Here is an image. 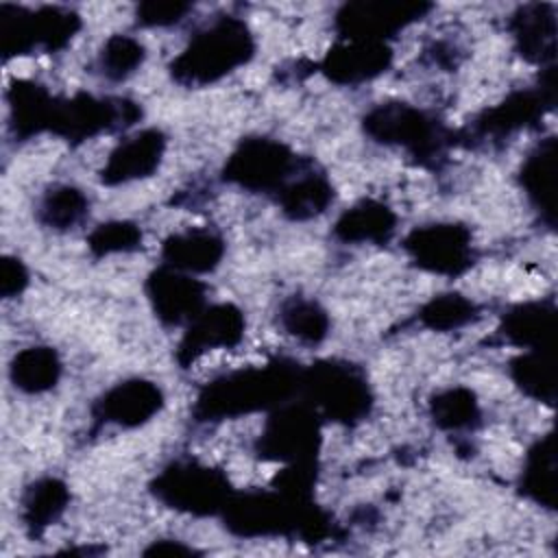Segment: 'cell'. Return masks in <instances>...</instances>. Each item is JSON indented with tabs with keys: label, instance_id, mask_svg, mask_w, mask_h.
<instances>
[{
	"label": "cell",
	"instance_id": "cell-1",
	"mask_svg": "<svg viewBox=\"0 0 558 558\" xmlns=\"http://www.w3.org/2000/svg\"><path fill=\"white\" fill-rule=\"evenodd\" d=\"M301 386V375L292 364L272 362L259 368H246L214 379L198 397L196 414L201 418L238 416L253 410L281 403L294 388Z\"/></svg>",
	"mask_w": 558,
	"mask_h": 558
},
{
	"label": "cell",
	"instance_id": "cell-2",
	"mask_svg": "<svg viewBox=\"0 0 558 558\" xmlns=\"http://www.w3.org/2000/svg\"><path fill=\"white\" fill-rule=\"evenodd\" d=\"M248 26L238 17H218L198 31L172 61V76L187 87H203L231 74L253 57Z\"/></svg>",
	"mask_w": 558,
	"mask_h": 558
},
{
	"label": "cell",
	"instance_id": "cell-3",
	"mask_svg": "<svg viewBox=\"0 0 558 558\" xmlns=\"http://www.w3.org/2000/svg\"><path fill=\"white\" fill-rule=\"evenodd\" d=\"M78 15L61 7L24 9L13 4L0 7V39L4 57H20L33 50H59L78 31Z\"/></svg>",
	"mask_w": 558,
	"mask_h": 558
},
{
	"label": "cell",
	"instance_id": "cell-4",
	"mask_svg": "<svg viewBox=\"0 0 558 558\" xmlns=\"http://www.w3.org/2000/svg\"><path fill=\"white\" fill-rule=\"evenodd\" d=\"M314 412L338 421L353 423L366 416L371 390L362 371L347 362H320L301 375Z\"/></svg>",
	"mask_w": 558,
	"mask_h": 558
},
{
	"label": "cell",
	"instance_id": "cell-5",
	"mask_svg": "<svg viewBox=\"0 0 558 558\" xmlns=\"http://www.w3.org/2000/svg\"><path fill=\"white\" fill-rule=\"evenodd\" d=\"M155 495L170 508L192 514L225 510L231 499L227 477L196 462H174L161 471L155 480Z\"/></svg>",
	"mask_w": 558,
	"mask_h": 558
},
{
	"label": "cell",
	"instance_id": "cell-6",
	"mask_svg": "<svg viewBox=\"0 0 558 558\" xmlns=\"http://www.w3.org/2000/svg\"><path fill=\"white\" fill-rule=\"evenodd\" d=\"M296 163L292 150L268 137L244 140L225 166V179L251 192H279Z\"/></svg>",
	"mask_w": 558,
	"mask_h": 558
},
{
	"label": "cell",
	"instance_id": "cell-7",
	"mask_svg": "<svg viewBox=\"0 0 558 558\" xmlns=\"http://www.w3.org/2000/svg\"><path fill=\"white\" fill-rule=\"evenodd\" d=\"M403 246L416 266L436 275L456 277L473 264L471 233L462 225L436 222L418 227L408 233Z\"/></svg>",
	"mask_w": 558,
	"mask_h": 558
},
{
	"label": "cell",
	"instance_id": "cell-8",
	"mask_svg": "<svg viewBox=\"0 0 558 558\" xmlns=\"http://www.w3.org/2000/svg\"><path fill=\"white\" fill-rule=\"evenodd\" d=\"M364 131L377 142L403 146L418 157L434 153L442 142L436 122L403 102H388L368 111L364 118Z\"/></svg>",
	"mask_w": 558,
	"mask_h": 558
},
{
	"label": "cell",
	"instance_id": "cell-9",
	"mask_svg": "<svg viewBox=\"0 0 558 558\" xmlns=\"http://www.w3.org/2000/svg\"><path fill=\"white\" fill-rule=\"evenodd\" d=\"M316 412L307 408H283L268 418L259 438V453L270 460L301 464L312 462L318 449Z\"/></svg>",
	"mask_w": 558,
	"mask_h": 558
},
{
	"label": "cell",
	"instance_id": "cell-10",
	"mask_svg": "<svg viewBox=\"0 0 558 558\" xmlns=\"http://www.w3.org/2000/svg\"><path fill=\"white\" fill-rule=\"evenodd\" d=\"M429 7L416 2H353L338 13V31L344 39L386 41L388 35L418 20Z\"/></svg>",
	"mask_w": 558,
	"mask_h": 558
},
{
	"label": "cell",
	"instance_id": "cell-11",
	"mask_svg": "<svg viewBox=\"0 0 558 558\" xmlns=\"http://www.w3.org/2000/svg\"><path fill=\"white\" fill-rule=\"evenodd\" d=\"M146 292L155 314L168 325L190 323L205 310V286L172 266H161L150 272Z\"/></svg>",
	"mask_w": 558,
	"mask_h": 558
},
{
	"label": "cell",
	"instance_id": "cell-12",
	"mask_svg": "<svg viewBox=\"0 0 558 558\" xmlns=\"http://www.w3.org/2000/svg\"><path fill=\"white\" fill-rule=\"evenodd\" d=\"M244 316L231 303L205 307L187 323V331L179 344V362L183 366L198 360L205 351L218 347H233L242 340Z\"/></svg>",
	"mask_w": 558,
	"mask_h": 558
},
{
	"label": "cell",
	"instance_id": "cell-13",
	"mask_svg": "<svg viewBox=\"0 0 558 558\" xmlns=\"http://www.w3.org/2000/svg\"><path fill=\"white\" fill-rule=\"evenodd\" d=\"M163 395L157 384L146 379H129L107 390L96 401V418L120 427H137L159 412Z\"/></svg>",
	"mask_w": 558,
	"mask_h": 558
},
{
	"label": "cell",
	"instance_id": "cell-14",
	"mask_svg": "<svg viewBox=\"0 0 558 558\" xmlns=\"http://www.w3.org/2000/svg\"><path fill=\"white\" fill-rule=\"evenodd\" d=\"M163 150H166V137L161 131L157 129L140 131L126 137L124 142H120L111 150L107 163L102 166L100 179L109 185H116V183L150 177L159 168Z\"/></svg>",
	"mask_w": 558,
	"mask_h": 558
},
{
	"label": "cell",
	"instance_id": "cell-15",
	"mask_svg": "<svg viewBox=\"0 0 558 558\" xmlns=\"http://www.w3.org/2000/svg\"><path fill=\"white\" fill-rule=\"evenodd\" d=\"M390 57L392 52L386 41L347 39L329 50L323 61V70L340 85H357L386 72Z\"/></svg>",
	"mask_w": 558,
	"mask_h": 558
},
{
	"label": "cell",
	"instance_id": "cell-16",
	"mask_svg": "<svg viewBox=\"0 0 558 558\" xmlns=\"http://www.w3.org/2000/svg\"><path fill=\"white\" fill-rule=\"evenodd\" d=\"M225 253V244L220 235L209 229H190L185 233H172L163 246L161 255L166 266L192 272H209L214 270Z\"/></svg>",
	"mask_w": 558,
	"mask_h": 558
},
{
	"label": "cell",
	"instance_id": "cell-17",
	"mask_svg": "<svg viewBox=\"0 0 558 558\" xmlns=\"http://www.w3.org/2000/svg\"><path fill=\"white\" fill-rule=\"evenodd\" d=\"M512 33L521 54L530 61L545 63L554 57L556 17L554 4H525L512 15Z\"/></svg>",
	"mask_w": 558,
	"mask_h": 558
},
{
	"label": "cell",
	"instance_id": "cell-18",
	"mask_svg": "<svg viewBox=\"0 0 558 558\" xmlns=\"http://www.w3.org/2000/svg\"><path fill=\"white\" fill-rule=\"evenodd\" d=\"M504 333L527 351H554L556 312L543 303L519 305L506 316Z\"/></svg>",
	"mask_w": 558,
	"mask_h": 558
},
{
	"label": "cell",
	"instance_id": "cell-19",
	"mask_svg": "<svg viewBox=\"0 0 558 558\" xmlns=\"http://www.w3.org/2000/svg\"><path fill=\"white\" fill-rule=\"evenodd\" d=\"M397 218L395 214L377 201H362L347 209L333 231L342 242H373L381 244L388 242L395 233Z\"/></svg>",
	"mask_w": 558,
	"mask_h": 558
},
{
	"label": "cell",
	"instance_id": "cell-20",
	"mask_svg": "<svg viewBox=\"0 0 558 558\" xmlns=\"http://www.w3.org/2000/svg\"><path fill=\"white\" fill-rule=\"evenodd\" d=\"M54 98L37 83L17 81L9 92L11 126L15 135L31 137L44 129H50Z\"/></svg>",
	"mask_w": 558,
	"mask_h": 558
},
{
	"label": "cell",
	"instance_id": "cell-21",
	"mask_svg": "<svg viewBox=\"0 0 558 558\" xmlns=\"http://www.w3.org/2000/svg\"><path fill=\"white\" fill-rule=\"evenodd\" d=\"M61 375V362L50 347H28L13 355L9 377L15 388L28 395L46 392L54 388Z\"/></svg>",
	"mask_w": 558,
	"mask_h": 558
},
{
	"label": "cell",
	"instance_id": "cell-22",
	"mask_svg": "<svg viewBox=\"0 0 558 558\" xmlns=\"http://www.w3.org/2000/svg\"><path fill=\"white\" fill-rule=\"evenodd\" d=\"M521 183L532 203L551 218L556 198V142L551 137L527 155L521 170Z\"/></svg>",
	"mask_w": 558,
	"mask_h": 558
},
{
	"label": "cell",
	"instance_id": "cell-23",
	"mask_svg": "<svg viewBox=\"0 0 558 558\" xmlns=\"http://www.w3.org/2000/svg\"><path fill=\"white\" fill-rule=\"evenodd\" d=\"M70 501L68 486L57 477H41L26 488L22 499V519L31 534L44 532L52 525Z\"/></svg>",
	"mask_w": 558,
	"mask_h": 558
},
{
	"label": "cell",
	"instance_id": "cell-24",
	"mask_svg": "<svg viewBox=\"0 0 558 558\" xmlns=\"http://www.w3.org/2000/svg\"><path fill=\"white\" fill-rule=\"evenodd\" d=\"M277 194L281 209L294 220L314 218L323 214L333 201V190L329 181L314 172H305L303 177L286 183Z\"/></svg>",
	"mask_w": 558,
	"mask_h": 558
},
{
	"label": "cell",
	"instance_id": "cell-25",
	"mask_svg": "<svg viewBox=\"0 0 558 558\" xmlns=\"http://www.w3.org/2000/svg\"><path fill=\"white\" fill-rule=\"evenodd\" d=\"M523 493L532 497L536 504L554 506L556 497V456H554V438L547 436L538 440L530 453L523 469Z\"/></svg>",
	"mask_w": 558,
	"mask_h": 558
},
{
	"label": "cell",
	"instance_id": "cell-26",
	"mask_svg": "<svg viewBox=\"0 0 558 558\" xmlns=\"http://www.w3.org/2000/svg\"><path fill=\"white\" fill-rule=\"evenodd\" d=\"M279 320L290 336L307 344H318L329 331L327 312L316 301L303 296H292L286 301L281 305Z\"/></svg>",
	"mask_w": 558,
	"mask_h": 558
},
{
	"label": "cell",
	"instance_id": "cell-27",
	"mask_svg": "<svg viewBox=\"0 0 558 558\" xmlns=\"http://www.w3.org/2000/svg\"><path fill=\"white\" fill-rule=\"evenodd\" d=\"M545 100V96L541 94H532V92H523V94H514L508 100H504L501 105H497L495 109L486 111V116L477 122L482 133H493V135H508L510 131H517L521 126H525L530 120H534L541 113V102Z\"/></svg>",
	"mask_w": 558,
	"mask_h": 558
},
{
	"label": "cell",
	"instance_id": "cell-28",
	"mask_svg": "<svg viewBox=\"0 0 558 558\" xmlns=\"http://www.w3.org/2000/svg\"><path fill=\"white\" fill-rule=\"evenodd\" d=\"M87 209L89 203L81 190L70 185H57L41 198L37 216L41 225L65 231L78 225L85 218Z\"/></svg>",
	"mask_w": 558,
	"mask_h": 558
},
{
	"label": "cell",
	"instance_id": "cell-29",
	"mask_svg": "<svg viewBox=\"0 0 558 558\" xmlns=\"http://www.w3.org/2000/svg\"><path fill=\"white\" fill-rule=\"evenodd\" d=\"M512 377L521 390L541 401H554V360L551 351H527L512 362Z\"/></svg>",
	"mask_w": 558,
	"mask_h": 558
},
{
	"label": "cell",
	"instance_id": "cell-30",
	"mask_svg": "<svg viewBox=\"0 0 558 558\" xmlns=\"http://www.w3.org/2000/svg\"><path fill=\"white\" fill-rule=\"evenodd\" d=\"M432 416L438 427L458 432V429H469L477 423L480 408L471 390L449 388L438 392L432 399Z\"/></svg>",
	"mask_w": 558,
	"mask_h": 558
},
{
	"label": "cell",
	"instance_id": "cell-31",
	"mask_svg": "<svg viewBox=\"0 0 558 558\" xmlns=\"http://www.w3.org/2000/svg\"><path fill=\"white\" fill-rule=\"evenodd\" d=\"M144 61V46L129 35H111L98 57L100 70L111 81H124Z\"/></svg>",
	"mask_w": 558,
	"mask_h": 558
},
{
	"label": "cell",
	"instance_id": "cell-32",
	"mask_svg": "<svg viewBox=\"0 0 558 558\" xmlns=\"http://www.w3.org/2000/svg\"><path fill=\"white\" fill-rule=\"evenodd\" d=\"M421 320L425 327L436 331H451L458 329L475 318L473 301L464 299L462 294H440L434 296L423 310Z\"/></svg>",
	"mask_w": 558,
	"mask_h": 558
},
{
	"label": "cell",
	"instance_id": "cell-33",
	"mask_svg": "<svg viewBox=\"0 0 558 558\" xmlns=\"http://www.w3.org/2000/svg\"><path fill=\"white\" fill-rule=\"evenodd\" d=\"M142 242V231L126 220H113L96 227L89 233V248L96 255H111V253H126L137 248Z\"/></svg>",
	"mask_w": 558,
	"mask_h": 558
},
{
	"label": "cell",
	"instance_id": "cell-34",
	"mask_svg": "<svg viewBox=\"0 0 558 558\" xmlns=\"http://www.w3.org/2000/svg\"><path fill=\"white\" fill-rule=\"evenodd\" d=\"M190 11L183 2H146L137 9V20L146 26H168L179 22Z\"/></svg>",
	"mask_w": 558,
	"mask_h": 558
},
{
	"label": "cell",
	"instance_id": "cell-35",
	"mask_svg": "<svg viewBox=\"0 0 558 558\" xmlns=\"http://www.w3.org/2000/svg\"><path fill=\"white\" fill-rule=\"evenodd\" d=\"M28 286V270L17 257L4 255L0 264V292L4 299L17 296Z\"/></svg>",
	"mask_w": 558,
	"mask_h": 558
}]
</instances>
